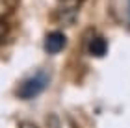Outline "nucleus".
Masks as SVG:
<instances>
[{"mask_svg": "<svg viewBox=\"0 0 130 128\" xmlns=\"http://www.w3.org/2000/svg\"><path fill=\"white\" fill-rule=\"evenodd\" d=\"M9 13V4L8 0H0V17H6Z\"/></svg>", "mask_w": 130, "mask_h": 128, "instance_id": "nucleus-6", "label": "nucleus"}, {"mask_svg": "<svg viewBox=\"0 0 130 128\" xmlns=\"http://www.w3.org/2000/svg\"><path fill=\"white\" fill-rule=\"evenodd\" d=\"M65 46H67V37L61 32H50L45 37V50L48 54H60Z\"/></svg>", "mask_w": 130, "mask_h": 128, "instance_id": "nucleus-2", "label": "nucleus"}, {"mask_svg": "<svg viewBox=\"0 0 130 128\" xmlns=\"http://www.w3.org/2000/svg\"><path fill=\"white\" fill-rule=\"evenodd\" d=\"M46 128H61L60 126V119L56 115H50L48 117V123H46Z\"/></svg>", "mask_w": 130, "mask_h": 128, "instance_id": "nucleus-5", "label": "nucleus"}, {"mask_svg": "<svg viewBox=\"0 0 130 128\" xmlns=\"http://www.w3.org/2000/svg\"><path fill=\"white\" fill-rule=\"evenodd\" d=\"M48 82H50L48 72L39 71V72H35L34 76L26 78L24 82L21 84V87L17 89V95H19L21 98H34V97H37L39 93H43L46 89Z\"/></svg>", "mask_w": 130, "mask_h": 128, "instance_id": "nucleus-1", "label": "nucleus"}, {"mask_svg": "<svg viewBox=\"0 0 130 128\" xmlns=\"http://www.w3.org/2000/svg\"><path fill=\"white\" fill-rule=\"evenodd\" d=\"M128 17H130V0H128Z\"/></svg>", "mask_w": 130, "mask_h": 128, "instance_id": "nucleus-7", "label": "nucleus"}, {"mask_svg": "<svg viewBox=\"0 0 130 128\" xmlns=\"http://www.w3.org/2000/svg\"><path fill=\"white\" fill-rule=\"evenodd\" d=\"M9 33V24L4 21V17H0V41H4Z\"/></svg>", "mask_w": 130, "mask_h": 128, "instance_id": "nucleus-4", "label": "nucleus"}, {"mask_svg": "<svg viewBox=\"0 0 130 128\" xmlns=\"http://www.w3.org/2000/svg\"><path fill=\"white\" fill-rule=\"evenodd\" d=\"M87 50H89V54H91V56L100 58V56H104L106 52H108V43H106V39H104V37L95 35V37H91V39H89V43H87Z\"/></svg>", "mask_w": 130, "mask_h": 128, "instance_id": "nucleus-3", "label": "nucleus"}]
</instances>
